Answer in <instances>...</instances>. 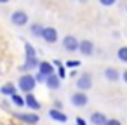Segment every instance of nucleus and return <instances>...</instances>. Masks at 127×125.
<instances>
[{
  "instance_id": "obj_22",
  "label": "nucleus",
  "mask_w": 127,
  "mask_h": 125,
  "mask_svg": "<svg viewBox=\"0 0 127 125\" xmlns=\"http://www.w3.org/2000/svg\"><path fill=\"white\" fill-rule=\"evenodd\" d=\"M45 75H42L40 71H37V75H35V80H37V83H45Z\"/></svg>"
},
{
  "instance_id": "obj_4",
  "label": "nucleus",
  "mask_w": 127,
  "mask_h": 125,
  "mask_svg": "<svg viewBox=\"0 0 127 125\" xmlns=\"http://www.w3.org/2000/svg\"><path fill=\"white\" fill-rule=\"evenodd\" d=\"M11 23L14 25V26H26L28 25V14L25 12V11H14L12 14H11Z\"/></svg>"
},
{
  "instance_id": "obj_23",
  "label": "nucleus",
  "mask_w": 127,
  "mask_h": 125,
  "mask_svg": "<svg viewBox=\"0 0 127 125\" xmlns=\"http://www.w3.org/2000/svg\"><path fill=\"white\" fill-rule=\"evenodd\" d=\"M104 125H122V123H120V122H118L117 118H108Z\"/></svg>"
},
{
  "instance_id": "obj_19",
  "label": "nucleus",
  "mask_w": 127,
  "mask_h": 125,
  "mask_svg": "<svg viewBox=\"0 0 127 125\" xmlns=\"http://www.w3.org/2000/svg\"><path fill=\"white\" fill-rule=\"evenodd\" d=\"M117 57H118V61L127 63V45H122V47L117 50Z\"/></svg>"
},
{
  "instance_id": "obj_20",
  "label": "nucleus",
  "mask_w": 127,
  "mask_h": 125,
  "mask_svg": "<svg viewBox=\"0 0 127 125\" xmlns=\"http://www.w3.org/2000/svg\"><path fill=\"white\" fill-rule=\"evenodd\" d=\"M64 66H66V68H78V66H80V61H77V59H70V61H66Z\"/></svg>"
},
{
  "instance_id": "obj_12",
  "label": "nucleus",
  "mask_w": 127,
  "mask_h": 125,
  "mask_svg": "<svg viewBox=\"0 0 127 125\" xmlns=\"http://www.w3.org/2000/svg\"><path fill=\"white\" fill-rule=\"evenodd\" d=\"M49 116H51L54 122H59V123H64V122L68 120V116H66L61 109H58V108H51V109H49Z\"/></svg>"
},
{
  "instance_id": "obj_14",
  "label": "nucleus",
  "mask_w": 127,
  "mask_h": 125,
  "mask_svg": "<svg viewBox=\"0 0 127 125\" xmlns=\"http://www.w3.org/2000/svg\"><path fill=\"white\" fill-rule=\"evenodd\" d=\"M104 78L108 82H118L120 80V73L117 68H106L104 70Z\"/></svg>"
},
{
  "instance_id": "obj_26",
  "label": "nucleus",
  "mask_w": 127,
  "mask_h": 125,
  "mask_svg": "<svg viewBox=\"0 0 127 125\" xmlns=\"http://www.w3.org/2000/svg\"><path fill=\"white\" fill-rule=\"evenodd\" d=\"M122 80H124V83H127V70L122 73Z\"/></svg>"
},
{
  "instance_id": "obj_21",
  "label": "nucleus",
  "mask_w": 127,
  "mask_h": 125,
  "mask_svg": "<svg viewBox=\"0 0 127 125\" xmlns=\"http://www.w3.org/2000/svg\"><path fill=\"white\" fill-rule=\"evenodd\" d=\"M99 4H101L103 7H111V5L117 4V0H99Z\"/></svg>"
},
{
  "instance_id": "obj_28",
  "label": "nucleus",
  "mask_w": 127,
  "mask_h": 125,
  "mask_svg": "<svg viewBox=\"0 0 127 125\" xmlns=\"http://www.w3.org/2000/svg\"><path fill=\"white\" fill-rule=\"evenodd\" d=\"M125 12H127V5H125Z\"/></svg>"
},
{
  "instance_id": "obj_25",
  "label": "nucleus",
  "mask_w": 127,
  "mask_h": 125,
  "mask_svg": "<svg viewBox=\"0 0 127 125\" xmlns=\"http://www.w3.org/2000/svg\"><path fill=\"white\" fill-rule=\"evenodd\" d=\"M54 108L61 109V108H63V102H61V101H54Z\"/></svg>"
},
{
  "instance_id": "obj_3",
  "label": "nucleus",
  "mask_w": 127,
  "mask_h": 125,
  "mask_svg": "<svg viewBox=\"0 0 127 125\" xmlns=\"http://www.w3.org/2000/svg\"><path fill=\"white\" fill-rule=\"evenodd\" d=\"M75 85H77L78 90H84V92H85V90H89V89L92 87V76H91L89 73H82V75L77 76Z\"/></svg>"
},
{
  "instance_id": "obj_2",
  "label": "nucleus",
  "mask_w": 127,
  "mask_h": 125,
  "mask_svg": "<svg viewBox=\"0 0 127 125\" xmlns=\"http://www.w3.org/2000/svg\"><path fill=\"white\" fill-rule=\"evenodd\" d=\"M70 101H71V104H73L75 108H84V106H87V102H89V96H87L84 90H78V92H73V94H71Z\"/></svg>"
},
{
  "instance_id": "obj_11",
  "label": "nucleus",
  "mask_w": 127,
  "mask_h": 125,
  "mask_svg": "<svg viewBox=\"0 0 127 125\" xmlns=\"http://www.w3.org/2000/svg\"><path fill=\"white\" fill-rule=\"evenodd\" d=\"M45 85H47V89H51V90H58V89L61 87V78H59L56 73H52V75H49V76L45 78Z\"/></svg>"
},
{
  "instance_id": "obj_8",
  "label": "nucleus",
  "mask_w": 127,
  "mask_h": 125,
  "mask_svg": "<svg viewBox=\"0 0 127 125\" xmlns=\"http://www.w3.org/2000/svg\"><path fill=\"white\" fill-rule=\"evenodd\" d=\"M78 52L82 56H92L94 54V42H91V40H80L78 42Z\"/></svg>"
},
{
  "instance_id": "obj_27",
  "label": "nucleus",
  "mask_w": 127,
  "mask_h": 125,
  "mask_svg": "<svg viewBox=\"0 0 127 125\" xmlns=\"http://www.w3.org/2000/svg\"><path fill=\"white\" fill-rule=\"evenodd\" d=\"M11 0H0V4H9Z\"/></svg>"
},
{
  "instance_id": "obj_7",
  "label": "nucleus",
  "mask_w": 127,
  "mask_h": 125,
  "mask_svg": "<svg viewBox=\"0 0 127 125\" xmlns=\"http://www.w3.org/2000/svg\"><path fill=\"white\" fill-rule=\"evenodd\" d=\"M78 42L80 40H77L73 35H66L63 38V47H64L66 52H77L78 50Z\"/></svg>"
},
{
  "instance_id": "obj_17",
  "label": "nucleus",
  "mask_w": 127,
  "mask_h": 125,
  "mask_svg": "<svg viewBox=\"0 0 127 125\" xmlns=\"http://www.w3.org/2000/svg\"><path fill=\"white\" fill-rule=\"evenodd\" d=\"M9 97H11V101H12L18 108H23V106H25V97H23V96H19L18 92H16V94H12V96H9Z\"/></svg>"
},
{
  "instance_id": "obj_18",
  "label": "nucleus",
  "mask_w": 127,
  "mask_h": 125,
  "mask_svg": "<svg viewBox=\"0 0 127 125\" xmlns=\"http://www.w3.org/2000/svg\"><path fill=\"white\" fill-rule=\"evenodd\" d=\"M42 30H44V26L38 25V23H33V25L30 26V33H32L33 37H40V35H42Z\"/></svg>"
},
{
  "instance_id": "obj_6",
  "label": "nucleus",
  "mask_w": 127,
  "mask_h": 125,
  "mask_svg": "<svg viewBox=\"0 0 127 125\" xmlns=\"http://www.w3.org/2000/svg\"><path fill=\"white\" fill-rule=\"evenodd\" d=\"M16 118H19L21 122H25L26 125H37L40 122V116L37 113H12Z\"/></svg>"
},
{
  "instance_id": "obj_16",
  "label": "nucleus",
  "mask_w": 127,
  "mask_h": 125,
  "mask_svg": "<svg viewBox=\"0 0 127 125\" xmlns=\"http://www.w3.org/2000/svg\"><path fill=\"white\" fill-rule=\"evenodd\" d=\"M16 92H18V89H16V85L11 83V82H7V83H4L2 87H0V94H4V96H12V94H16Z\"/></svg>"
},
{
  "instance_id": "obj_1",
  "label": "nucleus",
  "mask_w": 127,
  "mask_h": 125,
  "mask_svg": "<svg viewBox=\"0 0 127 125\" xmlns=\"http://www.w3.org/2000/svg\"><path fill=\"white\" fill-rule=\"evenodd\" d=\"M35 85H37V80H35V75H32V73L21 75V78H19V82H18L19 90H23L25 94H26V92H33Z\"/></svg>"
},
{
  "instance_id": "obj_10",
  "label": "nucleus",
  "mask_w": 127,
  "mask_h": 125,
  "mask_svg": "<svg viewBox=\"0 0 127 125\" xmlns=\"http://www.w3.org/2000/svg\"><path fill=\"white\" fill-rule=\"evenodd\" d=\"M54 68H56V66H54L52 63H49V61H40V63H38V68H37V71H40L42 75L49 76V75L56 73V70H54Z\"/></svg>"
},
{
  "instance_id": "obj_15",
  "label": "nucleus",
  "mask_w": 127,
  "mask_h": 125,
  "mask_svg": "<svg viewBox=\"0 0 127 125\" xmlns=\"http://www.w3.org/2000/svg\"><path fill=\"white\" fill-rule=\"evenodd\" d=\"M54 66H56V75L61 78V80H64L66 78V66L59 61V59H54V63H52Z\"/></svg>"
},
{
  "instance_id": "obj_5",
  "label": "nucleus",
  "mask_w": 127,
  "mask_h": 125,
  "mask_svg": "<svg viewBox=\"0 0 127 125\" xmlns=\"http://www.w3.org/2000/svg\"><path fill=\"white\" fill-rule=\"evenodd\" d=\"M40 38H44V42H47V44H56L58 42V30L52 26H44Z\"/></svg>"
},
{
  "instance_id": "obj_29",
  "label": "nucleus",
  "mask_w": 127,
  "mask_h": 125,
  "mask_svg": "<svg viewBox=\"0 0 127 125\" xmlns=\"http://www.w3.org/2000/svg\"><path fill=\"white\" fill-rule=\"evenodd\" d=\"M0 73H2V70H0Z\"/></svg>"
},
{
  "instance_id": "obj_9",
  "label": "nucleus",
  "mask_w": 127,
  "mask_h": 125,
  "mask_svg": "<svg viewBox=\"0 0 127 125\" xmlns=\"http://www.w3.org/2000/svg\"><path fill=\"white\" fill-rule=\"evenodd\" d=\"M25 106L30 108L32 111H38V109L42 108V104L37 101V97H35L32 92H26V96H25Z\"/></svg>"
},
{
  "instance_id": "obj_13",
  "label": "nucleus",
  "mask_w": 127,
  "mask_h": 125,
  "mask_svg": "<svg viewBox=\"0 0 127 125\" xmlns=\"http://www.w3.org/2000/svg\"><path fill=\"white\" fill-rule=\"evenodd\" d=\"M106 120H108V116H106L104 113H101V111H94V113L91 115V123H92V125H104Z\"/></svg>"
},
{
  "instance_id": "obj_24",
  "label": "nucleus",
  "mask_w": 127,
  "mask_h": 125,
  "mask_svg": "<svg viewBox=\"0 0 127 125\" xmlns=\"http://www.w3.org/2000/svg\"><path fill=\"white\" fill-rule=\"evenodd\" d=\"M75 123H77V125H87V122H85V120H84L82 116H78V118L75 120Z\"/></svg>"
}]
</instances>
